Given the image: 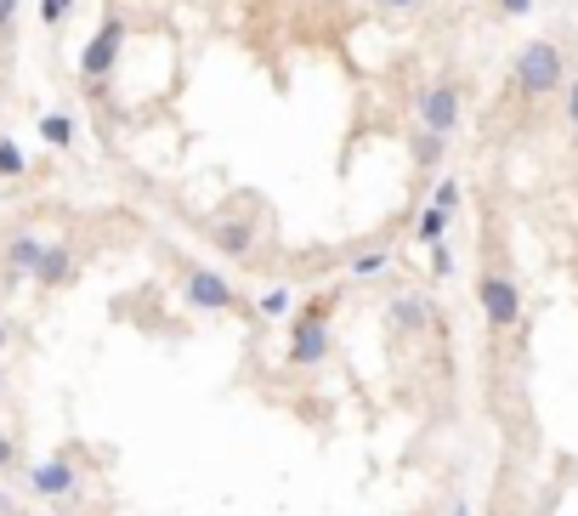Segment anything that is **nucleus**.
<instances>
[{"mask_svg":"<svg viewBox=\"0 0 578 516\" xmlns=\"http://www.w3.org/2000/svg\"><path fill=\"white\" fill-rule=\"evenodd\" d=\"M510 80H516V91H522L527 103H539V97H550V91H561V80H567L561 45L556 40H527L522 52H516V63H510Z\"/></svg>","mask_w":578,"mask_h":516,"instance_id":"obj_1","label":"nucleus"},{"mask_svg":"<svg viewBox=\"0 0 578 516\" xmlns=\"http://www.w3.org/2000/svg\"><path fill=\"white\" fill-rule=\"evenodd\" d=\"M476 301H482V318H488V330H499V336L522 323V290H516V278H510L499 261L482 267V278H476Z\"/></svg>","mask_w":578,"mask_h":516,"instance_id":"obj_2","label":"nucleus"},{"mask_svg":"<svg viewBox=\"0 0 578 516\" xmlns=\"http://www.w3.org/2000/svg\"><path fill=\"white\" fill-rule=\"evenodd\" d=\"M120 52H125V18H103L96 23V34L85 40V52H80V74L91 80V85H103L109 74H114V63H120Z\"/></svg>","mask_w":578,"mask_h":516,"instance_id":"obj_3","label":"nucleus"},{"mask_svg":"<svg viewBox=\"0 0 578 516\" xmlns=\"http://www.w3.org/2000/svg\"><path fill=\"white\" fill-rule=\"evenodd\" d=\"M182 301L193 312H227V307H238V290L221 267H187L182 272Z\"/></svg>","mask_w":578,"mask_h":516,"instance_id":"obj_4","label":"nucleus"},{"mask_svg":"<svg viewBox=\"0 0 578 516\" xmlns=\"http://www.w3.org/2000/svg\"><path fill=\"white\" fill-rule=\"evenodd\" d=\"M460 114H465V103H460V85L454 80H431L425 91H420V131H431V136H448L460 131Z\"/></svg>","mask_w":578,"mask_h":516,"instance_id":"obj_5","label":"nucleus"},{"mask_svg":"<svg viewBox=\"0 0 578 516\" xmlns=\"http://www.w3.org/2000/svg\"><path fill=\"white\" fill-rule=\"evenodd\" d=\"M29 488H34V499H69V494L80 488V465H74V454L63 448V454H52V460H40L34 472H29Z\"/></svg>","mask_w":578,"mask_h":516,"instance_id":"obj_6","label":"nucleus"},{"mask_svg":"<svg viewBox=\"0 0 578 516\" xmlns=\"http://www.w3.org/2000/svg\"><path fill=\"white\" fill-rule=\"evenodd\" d=\"M210 245L221 250V256H233V261H250L256 256V221L250 216H216L210 221Z\"/></svg>","mask_w":578,"mask_h":516,"instance_id":"obj_7","label":"nucleus"},{"mask_svg":"<svg viewBox=\"0 0 578 516\" xmlns=\"http://www.w3.org/2000/svg\"><path fill=\"white\" fill-rule=\"evenodd\" d=\"M329 347H334V336H329V323H312V318H296V336H289V363L296 369H318L323 358H329Z\"/></svg>","mask_w":578,"mask_h":516,"instance_id":"obj_8","label":"nucleus"},{"mask_svg":"<svg viewBox=\"0 0 578 516\" xmlns=\"http://www.w3.org/2000/svg\"><path fill=\"white\" fill-rule=\"evenodd\" d=\"M385 323H392V330H403V336H425L431 330V301L425 296H392L385 301Z\"/></svg>","mask_w":578,"mask_h":516,"instance_id":"obj_9","label":"nucleus"},{"mask_svg":"<svg viewBox=\"0 0 578 516\" xmlns=\"http://www.w3.org/2000/svg\"><path fill=\"white\" fill-rule=\"evenodd\" d=\"M69 278H74V250L69 245H45L40 250V267H34V285L40 290H63Z\"/></svg>","mask_w":578,"mask_h":516,"instance_id":"obj_10","label":"nucleus"},{"mask_svg":"<svg viewBox=\"0 0 578 516\" xmlns=\"http://www.w3.org/2000/svg\"><path fill=\"white\" fill-rule=\"evenodd\" d=\"M40 250H45V245L34 239V233H18V239L7 245V267H12V272H23V278H34V267H40Z\"/></svg>","mask_w":578,"mask_h":516,"instance_id":"obj_11","label":"nucleus"},{"mask_svg":"<svg viewBox=\"0 0 578 516\" xmlns=\"http://www.w3.org/2000/svg\"><path fill=\"white\" fill-rule=\"evenodd\" d=\"M40 143L45 148H74V114H45L40 120Z\"/></svg>","mask_w":578,"mask_h":516,"instance_id":"obj_12","label":"nucleus"},{"mask_svg":"<svg viewBox=\"0 0 578 516\" xmlns=\"http://www.w3.org/2000/svg\"><path fill=\"white\" fill-rule=\"evenodd\" d=\"M256 312L261 318H289V312H296V290H289V285H267L261 301H256Z\"/></svg>","mask_w":578,"mask_h":516,"instance_id":"obj_13","label":"nucleus"},{"mask_svg":"<svg viewBox=\"0 0 578 516\" xmlns=\"http://www.w3.org/2000/svg\"><path fill=\"white\" fill-rule=\"evenodd\" d=\"M448 221H454V216H443V210L425 205L420 221H414V239H420V245H443V239H448Z\"/></svg>","mask_w":578,"mask_h":516,"instance_id":"obj_14","label":"nucleus"},{"mask_svg":"<svg viewBox=\"0 0 578 516\" xmlns=\"http://www.w3.org/2000/svg\"><path fill=\"white\" fill-rule=\"evenodd\" d=\"M409 148H414V159H420V165L431 171V165H443V148H448V143H443V136H431V131H420V125H414Z\"/></svg>","mask_w":578,"mask_h":516,"instance_id":"obj_15","label":"nucleus"},{"mask_svg":"<svg viewBox=\"0 0 578 516\" xmlns=\"http://www.w3.org/2000/svg\"><path fill=\"white\" fill-rule=\"evenodd\" d=\"M29 171V154L12 143V136H0V182H18Z\"/></svg>","mask_w":578,"mask_h":516,"instance_id":"obj_16","label":"nucleus"},{"mask_svg":"<svg viewBox=\"0 0 578 516\" xmlns=\"http://www.w3.org/2000/svg\"><path fill=\"white\" fill-rule=\"evenodd\" d=\"M347 267H352V278H374V272L392 267V250H363V256H352Z\"/></svg>","mask_w":578,"mask_h":516,"instance_id":"obj_17","label":"nucleus"},{"mask_svg":"<svg viewBox=\"0 0 578 516\" xmlns=\"http://www.w3.org/2000/svg\"><path fill=\"white\" fill-rule=\"evenodd\" d=\"M431 210H443V216H454V210H460V182H454V176H443V182H437V194H431Z\"/></svg>","mask_w":578,"mask_h":516,"instance_id":"obj_18","label":"nucleus"},{"mask_svg":"<svg viewBox=\"0 0 578 516\" xmlns=\"http://www.w3.org/2000/svg\"><path fill=\"white\" fill-rule=\"evenodd\" d=\"M69 7H74V0H40V23H45V29H58V23L69 18Z\"/></svg>","mask_w":578,"mask_h":516,"instance_id":"obj_19","label":"nucleus"},{"mask_svg":"<svg viewBox=\"0 0 578 516\" xmlns=\"http://www.w3.org/2000/svg\"><path fill=\"white\" fill-rule=\"evenodd\" d=\"M431 272H437V278L454 272V250H448V245H431Z\"/></svg>","mask_w":578,"mask_h":516,"instance_id":"obj_20","label":"nucleus"},{"mask_svg":"<svg viewBox=\"0 0 578 516\" xmlns=\"http://www.w3.org/2000/svg\"><path fill=\"white\" fill-rule=\"evenodd\" d=\"M0 472H18V443L0 432Z\"/></svg>","mask_w":578,"mask_h":516,"instance_id":"obj_21","label":"nucleus"},{"mask_svg":"<svg viewBox=\"0 0 578 516\" xmlns=\"http://www.w3.org/2000/svg\"><path fill=\"white\" fill-rule=\"evenodd\" d=\"M567 125H572V136H578V74L567 80Z\"/></svg>","mask_w":578,"mask_h":516,"instance_id":"obj_22","label":"nucleus"},{"mask_svg":"<svg viewBox=\"0 0 578 516\" xmlns=\"http://www.w3.org/2000/svg\"><path fill=\"white\" fill-rule=\"evenodd\" d=\"M499 12L505 18H527V12H534V0H499Z\"/></svg>","mask_w":578,"mask_h":516,"instance_id":"obj_23","label":"nucleus"},{"mask_svg":"<svg viewBox=\"0 0 578 516\" xmlns=\"http://www.w3.org/2000/svg\"><path fill=\"white\" fill-rule=\"evenodd\" d=\"M18 23V0H0V29H12Z\"/></svg>","mask_w":578,"mask_h":516,"instance_id":"obj_24","label":"nucleus"},{"mask_svg":"<svg viewBox=\"0 0 578 516\" xmlns=\"http://www.w3.org/2000/svg\"><path fill=\"white\" fill-rule=\"evenodd\" d=\"M385 12H414V7H425V0H380Z\"/></svg>","mask_w":578,"mask_h":516,"instance_id":"obj_25","label":"nucleus"},{"mask_svg":"<svg viewBox=\"0 0 578 516\" xmlns=\"http://www.w3.org/2000/svg\"><path fill=\"white\" fill-rule=\"evenodd\" d=\"M7 341H12V323H7V318H0V352H7Z\"/></svg>","mask_w":578,"mask_h":516,"instance_id":"obj_26","label":"nucleus"},{"mask_svg":"<svg viewBox=\"0 0 578 516\" xmlns=\"http://www.w3.org/2000/svg\"><path fill=\"white\" fill-rule=\"evenodd\" d=\"M7 516H29V510H7Z\"/></svg>","mask_w":578,"mask_h":516,"instance_id":"obj_27","label":"nucleus"},{"mask_svg":"<svg viewBox=\"0 0 578 516\" xmlns=\"http://www.w3.org/2000/svg\"><path fill=\"white\" fill-rule=\"evenodd\" d=\"M0 392H7V374H0Z\"/></svg>","mask_w":578,"mask_h":516,"instance_id":"obj_28","label":"nucleus"},{"mask_svg":"<svg viewBox=\"0 0 578 516\" xmlns=\"http://www.w3.org/2000/svg\"><path fill=\"white\" fill-rule=\"evenodd\" d=\"M494 516H510V510H494Z\"/></svg>","mask_w":578,"mask_h":516,"instance_id":"obj_29","label":"nucleus"}]
</instances>
